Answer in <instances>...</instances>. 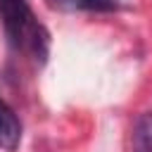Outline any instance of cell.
Here are the masks:
<instances>
[{
    "instance_id": "cell-4",
    "label": "cell",
    "mask_w": 152,
    "mask_h": 152,
    "mask_svg": "<svg viewBox=\"0 0 152 152\" xmlns=\"http://www.w3.org/2000/svg\"><path fill=\"white\" fill-rule=\"evenodd\" d=\"M133 152H152V112H142L133 126Z\"/></svg>"
},
{
    "instance_id": "cell-3",
    "label": "cell",
    "mask_w": 152,
    "mask_h": 152,
    "mask_svg": "<svg viewBox=\"0 0 152 152\" xmlns=\"http://www.w3.org/2000/svg\"><path fill=\"white\" fill-rule=\"evenodd\" d=\"M57 12H114L121 7L119 0H45Z\"/></svg>"
},
{
    "instance_id": "cell-1",
    "label": "cell",
    "mask_w": 152,
    "mask_h": 152,
    "mask_svg": "<svg viewBox=\"0 0 152 152\" xmlns=\"http://www.w3.org/2000/svg\"><path fill=\"white\" fill-rule=\"evenodd\" d=\"M0 19L14 52L43 64L50 52V33L38 21L28 0H0Z\"/></svg>"
},
{
    "instance_id": "cell-2",
    "label": "cell",
    "mask_w": 152,
    "mask_h": 152,
    "mask_svg": "<svg viewBox=\"0 0 152 152\" xmlns=\"http://www.w3.org/2000/svg\"><path fill=\"white\" fill-rule=\"evenodd\" d=\"M21 145V121L17 112L0 95V150L14 152Z\"/></svg>"
}]
</instances>
